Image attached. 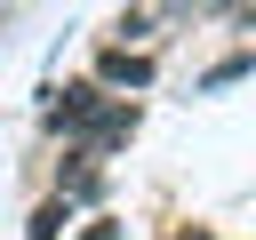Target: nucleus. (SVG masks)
Returning <instances> with one entry per match:
<instances>
[{"label": "nucleus", "mask_w": 256, "mask_h": 240, "mask_svg": "<svg viewBox=\"0 0 256 240\" xmlns=\"http://www.w3.org/2000/svg\"><path fill=\"white\" fill-rule=\"evenodd\" d=\"M136 128H144V112H136V104H128V96H112V104H104V112H96V120H88V128H80V136H72V144H80V152H96V160H104V152H120V144H128V136H136Z\"/></svg>", "instance_id": "nucleus-1"}, {"label": "nucleus", "mask_w": 256, "mask_h": 240, "mask_svg": "<svg viewBox=\"0 0 256 240\" xmlns=\"http://www.w3.org/2000/svg\"><path fill=\"white\" fill-rule=\"evenodd\" d=\"M56 192H64V200H72V208H88V200H104V160H96V152H80V144H72V152H64V160H56Z\"/></svg>", "instance_id": "nucleus-2"}, {"label": "nucleus", "mask_w": 256, "mask_h": 240, "mask_svg": "<svg viewBox=\"0 0 256 240\" xmlns=\"http://www.w3.org/2000/svg\"><path fill=\"white\" fill-rule=\"evenodd\" d=\"M152 72H160V64H152L144 48H104V56H96V80H104L112 96H120V88H152Z\"/></svg>", "instance_id": "nucleus-3"}, {"label": "nucleus", "mask_w": 256, "mask_h": 240, "mask_svg": "<svg viewBox=\"0 0 256 240\" xmlns=\"http://www.w3.org/2000/svg\"><path fill=\"white\" fill-rule=\"evenodd\" d=\"M248 72H256V48H232V56H216L192 88H200V96H216V88H232V80H248Z\"/></svg>", "instance_id": "nucleus-4"}, {"label": "nucleus", "mask_w": 256, "mask_h": 240, "mask_svg": "<svg viewBox=\"0 0 256 240\" xmlns=\"http://www.w3.org/2000/svg\"><path fill=\"white\" fill-rule=\"evenodd\" d=\"M64 224H72V200H64V192H48V200L24 216V240H64Z\"/></svg>", "instance_id": "nucleus-5"}, {"label": "nucleus", "mask_w": 256, "mask_h": 240, "mask_svg": "<svg viewBox=\"0 0 256 240\" xmlns=\"http://www.w3.org/2000/svg\"><path fill=\"white\" fill-rule=\"evenodd\" d=\"M144 40H152V16H144V8H128V16L112 24V48H144Z\"/></svg>", "instance_id": "nucleus-6"}, {"label": "nucleus", "mask_w": 256, "mask_h": 240, "mask_svg": "<svg viewBox=\"0 0 256 240\" xmlns=\"http://www.w3.org/2000/svg\"><path fill=\"white\" fill-rule=\"evenodd\" d=\"M208 16H216L224 32H248V24H256V0H208Z\"/></svg>", "instance_id": "nucleus-7"}, {"label": "nucleus", "mask_w": 256, "mask_h": 240, "mask_svg": "<svg viewBox=\"0 0 256 240\" xmlns=\"http://www.w3.org/2000/svg\"><path fill=\"white\" fill-rule=\"evenodd\" d=\"M72 240H128V224H120V216H88Z\"/></svg>", "instance_id": "nucleus-8"}, {"label": "nucleus", "mask_w": 256, "mask_h": 240, "mask_svg": "<svg viewBox=\"0 0 256 240\" xmlns=\"http://www.w3.org/2000/svg\"><path fill=\"white\" fill-rule=\"evenodd\" d=\"M200 8H208V0H160V24H168V32H176V24H192V16H200Z\"/></svg>", "instance_id": "nucleus-9"}]
</instances>
